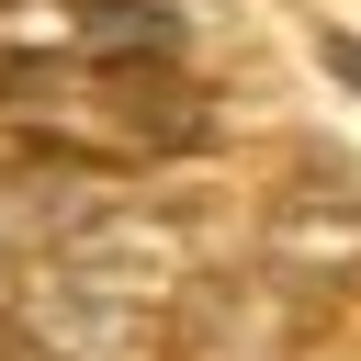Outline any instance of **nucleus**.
<instances>
[{"mask_svg": "<svg viewBox=\"0 0 361 361\" xmlns=\"http://www.w3.org/2000/svg\"><path fill=\"white\" fill-rule=\"evenodd\" d=\"M0 102L68 147H192L203 135V90L180 79V56H0Z\"/></svg>", "mask_w": 361, "mask_h": 361, "instance_id": "nucleus-1", "label": "nucleus"}]
</instances>
